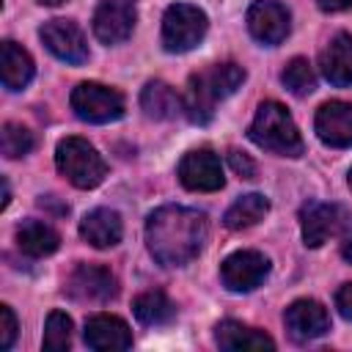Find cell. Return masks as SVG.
<instances>
[{"instance_id":"1","label":"cell","mask_w":352,"mask_h":352,"mask_svg":"<svg viewBox=\"0 0 352 352\" xmlns=\"http://www.w3.org/2000/svg\"><path fill=\"white\" fill-rule=\"evenodd\" d=\"M206 214L187 206H160L146 220V242L162 267H184L206 242Z\"/></svg>"},{"instance_id":"2","label":"cell","mask_w":352,"mask_h":352,"mask_svg":"<svg viewBox=\"0 0 352 352\" xmlns=\"http://www.w3.org/2000/svg\"><path fill=\"white\" fill-rule=\"evenodd\" d=\"M245 82V69L239 63H212L195 72L187 82L184 113L192 124H209L214 116V104L228 99Z\"/></svg>"},{"instance_id":"3","label":"cell","mask_w":352,"mask_h":352,"mask_svg":"<svg viewBox=\"0 0 352 352\" xmlns=\"http://www.w3.org/2000/svg\"><path fill=\"white\" fill-rule=\"evenodd\" d=\"M248 135L256 146H261L272 154H280V157H300L305 148L294 118L289 116V110L280 102H272V99L258 104Z\"/></svg>"},{"instance_id":"4","label":"cell","mask_w":352,"mask_h":352,"mask_svg":"<svg viewBox=\"0 0 352 352\" xmlns=\"http://www.w3.org/2000/svg\"><path fill=\"white\" fill-rule=\"evenodd\" d=\"M55 165L80 190H91L102 184L107 173V165L99 157V151L82 138H63L55 148Z\"/></svg>"},{"instance_id":"5","label":"cell","mask_w":352,"mask_h":352,"mask_svg":"<svg viewBox=\"0 0 352 352\" xmlns=\"http://www.w3.org/2000/svg\"><path fill=\"white\" fill-rule=\"evenodd\" d=\"M206 28V14L198 6L173 3L162 16V47L168 52H190L204 41Z\"/></svg>"},{"instance_id":"6","label":"cell","mask_w":352,"mask_h":352,"mask_svg":"<svg viewBox=\"0 0 352 352\" xmlns=\"http://www.w3.org/2000/svg\"><path fill=\"white\" fill-rule=\"evenodd\" d=\"M72 110L88 124H107L124 116V96L102 82H80L72 91Z\"/></svg>"},{"instance_id":"7","label":"cell","mask_w":352,"mask_h":352,"mask_svg":"<svg viewBox=\"0 0 352 352\" xmlns=\"http://www.w3.org/2000/svg\"><path fill=\"white\" fill-rule=\"evenodd\" d=\"M66 292L80 302H110L118 294V280L102 264H77L66 278Z\"/></svg>"},{"instance_id":"8","label":"cell","mask_w":352,"mask_h":352,"mask_svg":"<svg viewBox=\"0 0 352 352\" xmlns=\"http://www.w3.org/2000/svg\"><path fill=\"white\" fill-rule=\"evenodd\" d=\"M179 182L192 192H214L223 187V165L212 148H192L179 162Z\"/></svg>"},{"instance_id":"9","label":"cell","mask_w":352,"mask_h":352,"mask_svg":"<svg viewBox=\"0 0 352 352\" xmlns=\"http://www.w3.org/2000/svg\"><path fill=\"white\" fill-rule=\"evenodd\" d=\"M38 36H41L44 47L55 58H60L66 63H74V66L88 60V41H85V36H82L77 22H72V19H50V22L41 25Z\"/></svg>"},{"instance_id":"10","label":"cell","mask_w":352,"mask_h":352,"mask_svg":"<svg viewBox=\"0 0 352 352\" xmlns=\"http://www.w3.org/2000/svg\"><path fill=\"white\" fill-rule=\"evenodd\" d=\"M270 272V258L258 250H236L220 267V280L228 292H250Z\"/></svg>"},{"instance_id":"11","label":"cell","mask_w":352,"mask_h":352,"mask_svg":"<svg viewBox=\"0 0 352 352\" xmlns=\"http://www.w3.org/2000/svg\"><path fill=\"white\" fill-rule=\"evenodd\" d=\"M248 30L256 41L275 47L289 36V11L275 0H256L248 8Z\"/></svg>"},{"instance_id":"12","label":"cell","mask_w":352,"mask_h":352,"mask_svg":"<svg viewBox=\"0 0 352 352\" xmlns=\"http://www.w3.org/2000/svg\"><path fill=\"white\" fill-rule=\"evenodd\" d=\"M135 8L126 0H104L96 6L94 11V33L102 44H118L124 38H129L132 28H135Z\"/></svg>"},{"instance_id":"13","label":"cell","mask_w":352,"mask_h":352,"mask_svg":"<svg viewBox=\"0 0 352 352\" xmlns=\"http://www.w3.org/2000/svg\"><path fill=\"white\" fill-rule=\"evenodd\" d=\"M346 220V212L336 204H319L311 201L302 206L300 212V223H302V239L308 248H319L322 242H327L330 236H336L341 231Z\"/></svg>"},{"instance_id":"14","label":"cell","mask_w":352,"mask_h":352,"mask_svg":"<svg viewBox=\"0 0 352 352\" xmlns=\"http://www.w3.org/2000/svg\"><path fill=\"white\" fill-rule=\"evenodd\" d=\"M283 322L294 341H314L330 330V314L316 300H294L286 308Z\"/></svg>"},{"instance_id":"15","label":"cell","mask_w":352,"mask_h":352,"mask_svg":"<svg viewBox=\"0 0 352 352\" xmlns=\"http://www.w3.org/2000/svg\"><path fill=\"white\" fill-rule=\"evenodd\" d=\"M314 126H316V135H319L322 143H327L333 148L352 146V104L341 102V99L324 102L316 110Z\"/></svg>"},{"instance_id":"16","label":"cell","mask_w":352,"mask_h":352,"mask_svg":"<svg viewBox=\"0 0 352 352\" xmlns=\"http://www.w3.org/2000/svg\"><path fill=\"white\" fill-rule=\"evenodd\" d=\"M85 344L96 352H113V349H129L132 346V330L124 319L113 314H96L85 322L82 333Z\"/></svg>"},{"instance_id":"17","label":"cell","mask_w":352,"mask_h":352,"mask_svg":"<svg viewBox=\"0 0 352 352\" xmlns=\"http://www.w3.org/2000/svg\"><path fill=\"white\" fill-rule=\"evenodd\" d=\"M319 69L327 82L338 88L352 85V36L349 33H338L330 38V44L322 50Z\"/></svg>"},{"instance_id":"18","label":"cell","mask_w":352,"mask_h":352,"mask_svg":"<svg viewBox=\"0 0 352 352\" xmlns=\"http://www.w3.org/2000/svg\"><path fill=\"white\" fill-rule=\"evenodd\" d=\"M121 234L124 226L113 209H94L80 220V236L94 248H113L121 242Z\"/></svg>"},{"instance_id":"19","label":"cell","mask_w":352,"mask_h":352,"mask_svg":"<svg viewBox=\"0 0 352 352\" xmlns=\"http://www.w3.org/2000/svg\"><path fill=\"white\" fill-rule=\"evenodd\" d=\"M140 107L148 118L154 121H170L179 113H184V99L162 80H151L146 82V88L140 91Z\"/></svg>"},{"instance_id":"20","label":"cell","mask_w":352,"mask_h":352,"mask_svg":"<svg viewBox=\"0 0 352 352\" xmlns=\"http://www.w3.org/2000/svg\"><path fill=\"white\" fill-rule=\"evenodd\" d=\"M16 245L25 256L30 258H41V256H50L58 250L60 245V236L58 231L44 223V220H25L19 228H16Z\"/></svg>"},{"instance_id":"21","label":"cell","mask_w":352,"mask_h":352,"mask_svg":"<svg viewBox=\"0 0 352 352\" xmlns=\"http://www.w3.org/2000/svg\"><path fill=\"white\" fill-rule=\"evenodd\" d=\"M214 341L220 344V349H272L275 346V341L264 330H256L231 319L214 327Z\"/></svg>"},{"instance_id":"22","label":"cell","mask_w":352,"mask_h":352,"mask_svg":"<svg viewBox=\"0 0 352 352\" xmlns=\"http://www.w3.org/2000/svg\"><path fill=\"white\" fill-rule=\"evenodd\" d=\"M30 80H33V58L16 41H3V85L8 91H22Z\"/></svg>"},{"instance_id":"23","label":"cell","mask_w":352,"mask_h":352,"mask_svg":"<svg viewBox=\"0 0 352 352\" xmlns=\"http://www.w3.org/2000/svg\"><path fill=\"white\" fill-rule=\"evenodd\" d=\"M132 311H135V316H138V322L140 324H168L173 316H176V305L170 302V297L165 294V292H160V289H148V292H143V294H138L135 297V302H132Z\"/></svg>"},{"instance_id":"24","label":"cell","mask_w":352,"mask_h":352,"mask_svg":"<svg viewBox=\"0 0 352 352\" xmlns=\"http://www.w3.org/2000/svg\"><path fill=\"white\" fill-rule=\"evenodd\" d=\"M267 212H270V201H267L264 195H258V192H250V195L236 198V201L228 206L223 223H226V228H231V231H242V228L256 226Z\"/></svg>"},{"instance_id":"25","label":"cell","mask_w":352,"mask_h":352,"mask_svg":"<svg viewBox=\"0 0 352 352\" xmlns=\"http://www.w3.org/2000/svg\"><path fill=\"white\" fill-rule=\"evenodd\" d=\"M283 85L294 94V96H308L314 88H316V74L311 69V63L305 58H292L280 74Z\"/></svg>"},{"instance_id":"26","label":"cell","mask_w":352,"mask_h":352,"mask_svg":"<svg viewBox=\"0 0 352 352\" xmlns=\"http://www.w3.org/2000/svg\"><path fill=\"white\" fill-rule=\"evenodd\" d=\"M0 148L8 160H16V157H25L30 148H33V132L16 121H6L3 124V132H0Z\"/></svg>"},{"instance_id":"27","label":"cell","mask_w":352,"mask_h":352,"mask_svg":"<svg viewBox=\"0 0 352 352\" xmlns=\"http://www.w3.org/2000/svg\"><path fill=\"white\" fill-rule=\"evenodd\" d=\"M72 344V319L63 311H52L44 324V349L63 352Z\"/></svg>"},{"instance_id":"28","label":"cell","mask_w":352,"mask_h":352,"mask_svg":"<svg viewBox=\"0 0 352 352\" xmlns=\"http://www.w3.org/2000/svg\"><path fill=\"white\" fill-rule=\"evenodd\" d=\"M14 338H16V316L8 305H0V346L11 349Z\"/></svg>"},{"instance_id":"29","label":"cell","mask_w":352,"mask_h":352,"mask_svg":"<svg viewBox=\"0 0 352 352\" xmlns=\"http://www.w3.org/2000/svg\"><path fill=\"white\" fill-rule=\"evenodd\" d=\"M228 165H231V170H234L239 179H253V176H256V162H253L245 151L231 148V151H228Z\"/></svg>"},{"instance_id":"30","label":"cell","mask_w":352,"mask_h":352,"mask_svg":"<svg viewBox=\"0 0 352 352\" xmlns=\"http://www.w3.org/2000/svg\"><path fill=\"white\" fill-rule=\"evenodd\" d=\"M336 308L344 319L352 322V283H344L338 292H336Z\"/></svg>"},{"instance_id":"31","label":"cell","mask_w":352,"mask_h":352,"mask_svg":"<svg viewBox=\"0 0 352 352\" xmlns=\"http://www.w3.org/2000/svg\"><path fill=\"white\" fill-rule=\"evenodd\" d=\"M316 6L322 8V11H346V8H352V0H316Z\"/></svg>"},{"instance_id":"32","label":"cell","mask_w":352,"mask_h":352,"mask_svg":"<svg viewBox=\"0 0 352 352\" xmlns=\"http://www.w3.org/2000/svg\"><path fill=\"white\" fill-rule=\"evenodd\" d=\"M341 256H344V258L352 264V234H349V236L341 242Z\"/></svg>"},{"instance_id":"33","label":"cell","mask_w":352,"mask_h":352,"mask_svg":"<svg viewBox=\"0 0 352 352\" xmlns=\"http://www.w3.org/2000/svg\"><path fill=\"white\" fill-rule=\"evenodd\" d=\"M8 201H11V190H8V182L3 179V209L8 206Z\"/></svg>"},{"instance_id":"34","label":"cell","mask_w":352,"mask_h":352,"mask_svg":"<svg viewBox=\"0 0 352 352\" xmlns=\"http://www.w3.org/2000/svg\"><path fill=\"white\" fill-rule=\"evenodd\" d=\"M41 6H60V3H66V0H38Z\"/></svg>"},{"instance_id":"35","label":"cell","mask_w":352,"mask_h":352,"mask_svg":"<svg viewBox=\"0 0 352 352\" xmlns=\"http://www.w3.org/2000/svg\"><path fill=\"white\" fill-rule=\"evenodd\" d=\"M349 187H352V170H349Z\"/></svg>"}]
</instances>
